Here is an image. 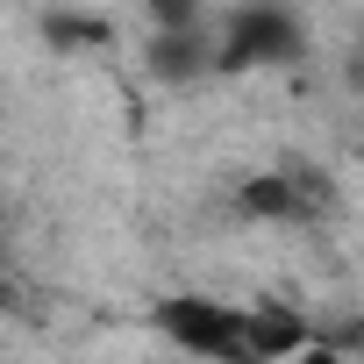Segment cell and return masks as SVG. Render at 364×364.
Segmentation results:
<instances>
[{"label":"cell","mask_w":364,"mask_h":364,"mask_svg":"<svg viewBox=\"0 0 364 364\" xmlns=\"http://www.w3.org/2000/svg\"><path fill=\"white\" fill-rule=\"evenodd\" d=\"M157 336L171 350H186V357H257V321L250 307H229L215 293H171L150 307Z\"/></svg>","instance_id":"cell-1"},{"label":"cell","mask_w":364,"mask_h":364,"mask_svg":"<svg viewBox=\"0 0 364 364\" xmlns=\"http://www.w3.org/2000/svg\"><path fill=\"white\" fill-rule=\"evenodd\" d=\"M243 215H264V222H307L328 208V178L307 171V164H272L257 178H243Z\"/></svg>","instance_id":"cell-2"},{"label":"cell","mask_w":364,"mask_h":364,"mask_svg":"<svg viewBox=\"0 0 364 364\" xmlns=\"http://www.w3.org/2000/svg\"><path fill=\"white\" fill-rule=\"evenodd\" d=\"M293 50H300L293 15H279V8H243V15L229 22V36L215 43V65H222V72H250V65H286Z\"/></svg>","instance_id":"cell-3"}]
</instances>
